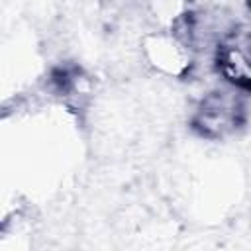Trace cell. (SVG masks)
I'll return each instance as SVG.
<instances>
[{
	"label": "cell",
	"mask_w": 251,
	"mask_h": 251,
	"mask_svg": "<svg viewBox=\"0 0 251 251\" xmlns=\"http://www.w3.org/2000/svg\"><path fill=\"white\" fill-rule=\"evenodd\" d=\"M237 124V104L226 94H212L196 114V127L208 137H220Z\"/></svg>",
	"instance_id": "1"
},
{
	"label": "cell",
	"mask_w": 251,
	"mask_h": 251,
	"mask_svg": "<svg viewBox=\"0 0 251 251\" xmlns=\"http://www.w3.org/2000/svg\"><path fill=\"white\" fill-rule=\"evenodd\" d=\"M147 47H149V53H151V61L167 73L180 75V73L186 71V67H190L188 45L176 35H173V37H153V43L147 45Z\"/></svg>",
	"instance_id": "2"
}]
</instances>
